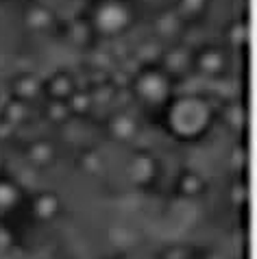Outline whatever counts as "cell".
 Segmentation results:
<instances>
[{"label":"cell","mask_w":257,"mask_h":259,"mask_svg":"<svg viewBox=\"0 0 257 259\" xmlns=\"http://www.w3.org/2000/svg\"><path fill=\"white\" fill-rule=\"evenodd\" d=\"M133 20L135 11L128 0H94L90 7V24L101 35H120Z\"/></svg>","instance_id":"obj_1"},{"label":"cell","mask_w":257,"mask_h":259,"mask_svg":"<svg viewBox=\"0 0 257 259\" xmlns=\"http://www.w3.org/2000/svg\"><path fill=\"white\" fill-rule=\"evenodd\" d=\"M211 0H177L175 3V13L179 20H201L205 18L207 9H209Z\"/></svg>","instance_id":"obj_2"},{"label":"cell","mask_w":257,"mask_h":259,"mask_svg":"<svg viewBox=\"0 0 257 259\" xmlns=\"http://www.w3.org/2000/svg\"><path fill=\"white\" fill-rule=\"evenodd\" d=\"M53 22V11L44 5H28L24 9V24H28L31 28H44Z\"/></svg>","instance_id":"obj_3"},{"label":"cell","mask_w":257,"mask_h":259,"mask_svg":"<svg viewBox=\"0 0 257 259\" xmlns=\"http://www.w3.org/2000/svg\"><path fill=\"white\" fill-rule=\"evenodd\" d=\"M138 85H140V90L144 92L146 96L151 94L155 98V96L163 94V90H166V78H163L161 74H157V72H146V74H142Z\"/></svg>","instance_id":"obj_4"},{"label":"cell","mask_w":257,"mask_h":259,"mask_svg":"<svg viewBox=\"0 0 257 259\" xmlns=\"http://www.w3.org/2000/svg\"><path fill=\"white\" fill-rule=\"evenodd\" d=\"M203 66L205 70H216V66H220V55L218 53H205L203 55Z\"/></svg>","instance_id":"obj_5"}]
</instances>
